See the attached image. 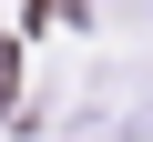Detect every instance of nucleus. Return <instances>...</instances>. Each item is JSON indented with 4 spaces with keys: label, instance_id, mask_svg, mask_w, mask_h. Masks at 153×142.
Segmentation results:
<instances>
[{
    "label": "nucleus",
    "instance_id": "obj_1",
    "mask_svg": "<svg viewBox=\"0 0 153 142\" xmlns=\"http://www.w3.org/2000/svg\"><path fill=\"white\" fill-rule=\"evenodd\" d=\"M133 142H153V112H143V122H133Z\"/></svg>",
    "mask_w": 153,
    "mask_h": 142
},
{
    "label": "nucleus",
    "instance_id": "obj_2",
    "mask_svg": "<svg viewBox=\"0 0 153 142\" xmlns=\"http://www.w3.org/2000/svg\"><path fill=\"white\" fill-rule=\"evenodd\" d=\"M133 10H153V0H133Z\"/></svg>",
    "mask_w": 153,
    "mask_h": 142
}]
</instances>
